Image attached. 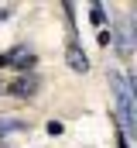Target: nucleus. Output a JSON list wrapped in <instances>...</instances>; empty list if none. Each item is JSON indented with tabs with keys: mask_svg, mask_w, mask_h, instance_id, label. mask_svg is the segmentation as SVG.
Returning <instances> with one entry per match:
<instances>
[{
	"mask_svg": "<svg viewBox=\"0 0 137 148\" xmlns=\"http://www.w3.org/2000/svg\"><path fill=\"white\" fill-rule=\"evenodd\" d=\"M10 131H24V121H0V134H10Z\"/></svg>",
	"mask_w": 137,
	"mask_h": 148,
	"instance_id": "5",
	"label": "nucleus"
},
{
	"mask_svg": "<svg viewBox=\"0 0 137 148\" xmlns=\"http://www.w3.org/2000/svg\"><path fill=\"white\" fill-rule=\"evenodd\" d=\"M89 17H93V24H103V21H106V14H103V7H100V3L93 7V14H89Z\"/></svg>",
	"mask_w": 137,
	"mask_h": 148,
	"instance_id": "6",
	"label": "nucleus"
},
{
	"mask_svg": "<svg viewBox=\"0 0 137 148\" xmlns=\"http://www.w3.org/2000/svg\"><path fill=\"white\" fill-rule=\"evenodd\" d=\"M0 90H3V86H0Z\"/></svg>",
	"mask_w": 137,
	"mask_h": 148,
	"instance_id": "7",
	"label": "nucleus"
},
{
	"mask_svg": "<svg viewBox=\"0 0 137 148\" xmlns=\"http://www.w3.org/2000/svg\"><path fill=\"white\" fill-rule=\"evenodd\" d=\"M7 90H10L17 100H28V97H34V93H38V76H17Z\"/></svg>",
	"mask_w": 137,
	"mask_h": 148,
	"instance_id": "3",
	"label": "nucleus"
},
{
	"mask_svg": "<svg viewBox=\"0 0 137 148\" xmlns=\"http://www.w3.org/2000/svg\"><path fill=\"white\" fill-rule=\"evenodd\" d=\"M68 66H72L75 73H86V69H89V59H86V52L79 48V41L68 45Z\"/></svg>",
	"mask_w": 137,
	"mask_h": 148,
	"instance_id": "4",
	"label": "nucleus"
},
{
	"mask_svg": "<svg viewBox=\"0 0 137 148\" xmlns=\"http://www.w3.org/2000/svg\"><path fill=\"white\" fill-rule=\"evenodd\" d=\"M34 59H38V55H34L31 48H24V45H21V48H14V52H7V55H3V66H14V69H31Z\"/></svg>",
	"mask_w": 137,
	"mask_h": 148,
	"instance_id": "2",
	"label": "nucleus"
},
{
	"mask_svg": "<svg viewBox=\"0 0 137 148\" xmlns=\"http://www.w3.org/2000/svg\"><path fill=\"white\" fill-rule=\"evenodd\" d=\"M113 93H117V107H120V124L130 134L134 131V90H130V76L113 73Z\"/></svg>",
	"mask_w": 137,
	"mask_h": 148,
	"instance_id": "1",
	"label": "nucleus"
}]
</instances>
